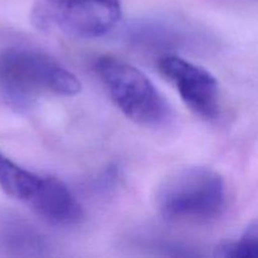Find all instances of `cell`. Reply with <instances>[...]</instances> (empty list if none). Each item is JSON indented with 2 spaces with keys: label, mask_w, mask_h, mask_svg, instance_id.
<instances>
[{
  "label": "cell",
  "mask_w": 258,
  "mask_h": 258,
  "mask_svg": "<svg viewBox=\"0 0 258 258\" xmlns=\"http://www.w3.org/2000/svg\"><path fill=\"white\" fill-rule=\"evenodd\" d=\"M81 82L48 54L24 47L0 52V93L13 105H25L43 93L73 96Z\"/></svg>",
  "instance_id": "cell-1"
},
{
  "label": "cell",
  "mask_w": 258,
  "mask_h": 258,
  "mask_svg": "<svg viewBox=\"0 0 258 258\" xmlns=\"http://www.w3.org/2000/svg\"><path fill=\"white\" fill-rule=\"evenodd\" d=\"M227 206L223 178L204 166L171 173L158 188L156 207L166 221L204 223L222 216Z\"/></svg>",
  "instance_id": "cell-2"
},
{
  "label": "cell",
  "mask_w": 258,
  "mask_h": 258,
  "mask_svg": "<svg viewBox=\"0 0 258 258\" xmlns=\"http://www.w3.org/2000/svg\"><path fill=\"white\" fill-rule=\"evenodd\" d=\"M95 70L112 102L127 118L146 127H160L171 118V108L150 78L135 66L102 55Z\"/></svg>",
  "instance_id": "cell-3"
},
{
  "label": "cell",
  "mask_w": 258,
  "mask_h": 258,
  "mask_svg": "<svg viewBox=\"0 0 258 258\" xmlns=\"http://www.w3.org/2000/svg\"><path fill=\"white\" fill-rule=\"evenodd\" d=\"M121 17V0H35L33 25L43 32L96 38L110 32Z\"/></svg>",
  "instance_id": "cell-4"
},
{
  "label": "cell",
  "mask_w": 258,
  "mask_h": 258,
  "mask_svg": "<svg viewBox=\"0 0 258 258\" xmlns=\"http://www.w3.org/2000/svg\"><path fill=\"white\" fill-rule=\"evenodd\" d=\"M159 72L179 92L185 105L204 120L217 118L219 113V88L214 76L175 54L159 59Z\"/></svg>",
  "instance_id": "cell-5"
},
{
  "label": "cell",
  "mask_w": 258,
  "mask_h": 258,
  "mask_svg": "<svg viewBox=\"0 0 258 258\" xmlns=\"http://www.w3.org/2000/svg\"><path fill=\"white\" fill-rule=\"evenodd\" d=\"M30 208L53 226H73L82 219V207L67 185L54 176H45L44 184Z\"/></svg>",
  "instance_id": "cell-6"
},
{
  "label": "cell",
  "mask_w": 258,
  "mask_h": 258,
  "mask_svg": "<svg viewBox=\"0 0 258 258\" xmlns=\"http://www.w3.org/2000/svg\"><path fill=\"white\" fill-rule=\"evenodd\" d=\"M44 248V239L27 222L12 216L0 218V251L12 256H37Z\"/></svg>",
  "instance_id": "cell-7"
},
{
  "label": "cell",
  "mask_w": 258,
  "mask_h": 258,
  "mask_svg": "<svg viewBox=\"0 0 258 258\" xmlns=\"http://www.w3.org/2000/svg\"><path fill=\"white\" fill-rule=\"evenodd\" d=\"M45 176L27 170L0 151V188L12 198L30 206L39 194Z\"/></svg>",
  "instance_id": "cell-8"
},
{
  "label": "cell",
  "mask_w": 258,
  "mask_h": 258,
  "mask_svg": "<svg viewBox=\"0 0 258 258\" xmlns=\"http://www.w3.org/2000/svg\"><path fill=\"white\" fill-rule=\"evenodd\" d=\"M131 43L144 48H170L181 44L185 37L176 25L159 20H143L128 28Z\"/></svg>",
  "instance_id": "cell-9"
},
{
  "label": "cell",
  "mask_w": 258,
  "mask_h": 258,
  "mask_svg": "<svg viewBox=\"0 0 258 258\" xmlns=\"http://www.w3.org/2000/svg\"><path fill=\"white\" fill-rule=\"evenodd\" d=\"M216 257L258 258V219L252 222L239 239L224 242L216 248Z\"/></svg>",
  "instance_id": "cell-10"
}]
</instances>
